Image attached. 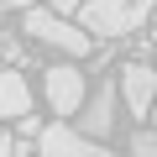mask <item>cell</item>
Wrapping results in <instances>:
<instances>
[{
  "label": "cell",
  "mask_w": 157,
  "mask_h": 157,
  "mask_svg": "<svg viewBox=\"0 0 157 157\" xmlns=\"http://www.w3.org/2000/svg\"><path fill=\"white\" fill-rule=\"evenodd\" d=\"M147 16H152V0H84V6H78L84 32H94V37H105V42L131 37Z\"/></svg>",
  "instance_id": "cell-1"
},
{
  "label": "cell",
  "mask_w": 157,
  "mask_h": 157,
  "mask_svg": "<svg viewBox=\"0 0 157 157\" xmlns=\"http://www.w3.org/2000/svg\"><path fill=\"white\" fill-rule=\"evenodd\" d=\"M26 32H32L37 42H47V47L68 52V58H84V52H89V32L73 26V21H63V16L47 11V6H26Z\"/></svg>",
  "instance_id": "cell-2"
},
{
  "label": "cell",
  "mask_w": 157,
  "mask_h": 157,
  "mask_svg": "<svg viewBox=\"0 0 157 157\" xmlns=\"http://www.w3.org/2000/svg\"><path fill=\"white\" fill-rule=\"evenodd\" d=\"M37 157H115V152H105L94 136L73 131V126H47L37 136Z\"/></svg>",
  "instance_id": "cell-3"
},
{
  "label": "cell",
  "mask_w": 157,
  "mask_h": 157,
  "mask_svg": "<svg viewBox=\"0 0 157 157\" xmlns=\"http://www.w3.org/2000/svg\"><path fill=\"white\" fill-rule=\"evenodd\" d=\"M47 105H52V115H78V105H84V68L52 63L47 68Z\"/></svg>",
  "instance_id": "cell-4"
},
{
  "label": "cell",
  "mask_w": 157,
  "mask_h": 157,
  "mask_svg": "<svg viewBox=\"0 0 157 157\" xmlns=\"http://www.w3.org/2000/svg\"><path fill=\"white\" fill-rule=\"evenodd\" d=\"M121 100L131 105V115H152V100H157V68L131 58L121 68Z\"/></svg>",
  "instance_id": "cell-5"
},
{
  "label": "cell",
  "mask_w": 157,
  "mask_h": 157,
  "mask_svg": "<svg viewBox=\"0 0 157 157\" xmlns=\"http://www.w3.org/2000/svg\"><path fill=\"white\" fill-rule=\"evenodd\" d=\"M78 110H84V115H78V131L94 136V141H105V136H110V126H115V89H110V84H100Z\"/></svg>",
  "instance_id": "cell-6"
},
{
  "label": "cell",
  "mask_w": 157,
  "mask_h": 157,
  "mask_svg": "<svg viewBox=\"0 0 157 157\" xmlns=\"http://www.w3.org/2000/svg\"><path fill=\"white\" fill-rule=\"evenodd\" d=\"M32 110V89L16 68H0V121H21Z\"/></svg>",
  "instance_id": "cell-7"
},
{
  "label": "cell",
  "mask_w": 157,
  "mask_h": 157,
  "mask_svg": "<svg viewBox=\"0 0 157 157\" xmlns=\"http://www.w3.org/2000/svg\"><path fill=\"white\" fill-rule=\"evenodd\" d=\"M131 152L136 157H157V131H136L131 136Z\"/></svg>",
  "instance_id": "cell-8"
},
{
  "label": "cell",
  "mask_w": 157,
  "mask_h": 157,
  "mask_svg": "<svg viewBox=\"0 0 157 157\" xmlns=\"http://www.w3.org/2000/svg\"><path fill=\"white\" fill-rule=\"evenodd\" d=\"M26 152H32L26 136H0V157H26Z\"/></svg>",
  "instance_id": "cell-9"
},
{
  "label": "cell",
  "mask_w": 157,
  "mask_h": 157,
  "mask_svg": "<svg viewBox=\"0 0 157 157\" xmlns=\"http://www.w3.org/2000/svg\"><path fill=\"white\" fill-rule=\"evenodd\" d=\"M16 131H21V136H26V141H32V136H42V121H37V115H32V110H26V115H21V121H16Z\"/></svg>",
  "instance_id": "cell-10"
},
{
  "label": "cell",
  "mask_w": 157,
  "mask_h": 157,
  "mask_svg": "<svg viewBox=\"0 0 157 157\" xmlns=\"http://www.w3.org/2000/svg\"><path fill=\"white\" fill-rule=\"evenodd\" d=\"M84 0H47V11H58V16H68V11H78Z\"/></svg>",
  "instance_id": "cell-11"
},
{
  "label": "cell",
  "mask_w": 157,
  "mask_h": 157,
  "mask_svg": "<svg viewBox=\"0 0 157 157\" xmlns=\"http://www.w3.org/2000/svg\"><path fill=\"white\" fill-rule=\"evenodd\" d=\"M0 6H16V11H26V6H32V0H0Z\"/></svg>",
  "instance_id": "cell-12"
},
{
  "label": "cell",
  "mask_w": 157,
  "mask_h": 157,
  "mask_svg": "<svg viewBox=\"0 0 157 157\" xmlns=\"http://www.w3.org/2000/svg\"><path fill=\"white\" fill-rule=\"evenodd\" d=\"M152 121H157V105H152Z\"/></svg>",
  "instance_id": "cell-13"
},
{
  "label": "cell",
  "mask_w": 157,
  "mask_h": 157,
  "mask_svg": "<svg viewBox=\"0 0 157 157\" xmlns=\"http://www.w3.org/2000/svg\"><path fill=\"white\" fill-rule=\"evenodd\" d=\"M152 11H157V0H152Z\"/></svg>",
  "instance_id": "cell-14"
},
{
  "label": "cell",
  "mask_w": 157,
  "mask_h": 157,
  "mask_svg": "<svg viewBox=\"0 0 157 157\" xmlns=\"http://www.w3.org/2000/svg\"><path fill=\"white\" fill-rule=\"evenodd\" d=\"M152 37H157V32H152Z\"/></svg>",
  "instance_id": "cell-15"
},
{
  "label": "cell",
  "mask_w": 157,
  "mask_h": 157,
  "mask_svg": "<svg viewBox=\"0 0 157 157\" xmlns=\"http://www.w3.org/2000/svg\"><path fill=\"white\" fill-rule=\"evenodd\" d=\"M152 68H157V63H152Z\"/></svg>",
  "instance_id": "cell-16"
}]
</instances>
